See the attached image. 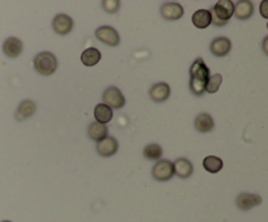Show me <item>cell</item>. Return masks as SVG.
<instances>
[{"label": "cell", "instance_id": "obj_1", "mask_svg": "<svg viewBox=\"0 0 268 222\" xmlns=\"http://www.w3.org/2000/svg\"><path fill=\"white\" fill-rule=\"evenodd\" d=\"M210 78V68L202 58H198L190 68V89L195 96H202L206 92L207 82Z\"/></svg>", "mask_w": 268, "mask_h": 222}, {"label": "cell", "instance_id": "obj_26", "mask_svg": "<svg viewBox=\"0 0 268 222\" xmlns=\"http://www.w3.org/2000/svg\"><path fill=\"white\" fill-rule=\"evenodd\" d=\"M3 222H11V221H3Z\"/></svg>", "mask_w": 268, "mask_h": 222}, {"label": "cell", "instance_id": "obj_10", "mask_svg": "<svg viewBox=\"0 0 268 222\" xmlns=\"http://www.w3.org/2000/svg\"><path fill=\"white\" fill-rule=\"evenodd\" d=\"M262 203V197L255 194H241L237 197V207L241 211H249L255 205Z\"/></svg>", "mask_w": 268, "mask_h": 222}, {"label": "cell", "instance_id": "obj_5", "mask_svg": "<svg viewBox=\"0 0 268 222\" xmlns=\"http://www.w3.org/2000/svg\"><path fill=\"white\" fill-rule=\"evenodd\" d=\"M152 175L159 182H166V180L171 179L173 175H174V165L169 160H160L153 166Z\"/></svg>", "mask_w": 268, "mask_h": 222}, {"label": "cell", "instance_id": "obj_9", "mask_svg": "<svg viewBox=\"0 0 268 222\" xmlns=\"http://www.w3.org/2000/svg\"><path fill=\"white\" fill-rule=\"evenodd\" d=\"M230 49H232V43L225 37H218V38L214 39L211 43V51L214 56L222 58L225 55L229 54Z\"/></svg>", "mask_w": 268, "mask_h": 222}, {"label": "cell", "instance_id": "obj_2", "mask_svg": "<svg viewBox=\"0 0 268 222\" xmlns=\"http://www.w3.org/2000/svg\"><path fill=\"white\" fill-rule=\"evenodd\" d=\"M34 68L43 76L53 74L58 68V60L51 52H41L34 58Z\"/></svg>", "mask_w": 268, "mask_h": 222}, {"label": "cell", "instance_id": "obj_22", "mask_svg": "<svg viewBox=\"0 0 268 222\" xmlns=\"http://www.w3.org/2000/svg\"><path fill=\"white\" fill-rule=\"evenodd\" d=\"M203 166L206 169L207 172L211 173V174H216L222 169L224 164H222L221 158H218V157L214 156H208L204 158L203 161Z\"/></svg>", "mask_w": 268, "mask_h": 222}, {"label": "cell", "instance_id": "obj_15", "mask_svg": "<svg viewBox=\"0 0 268 222\" xmlns=\"http://www.w3.org/2000/svg\"><path fill=\"white\" fill-rule=\"evenodd\" d=\"M174 174L178 175L179 178H188V176L194 173V166L191 164L190 161L186 160V158H179L174 162Z\"/></svg>", "mask_w": 268, "mask_h": 222}, {"label": "cell", "instance_id": "obj_25", "mask_svg": "<svg viewBox=\"0 0 268 222\" xmlns=\"http://www.w3.org/2000/svg\"><path fill=\"white\" fill-rule=\"evenodd\" d=\"M121 5V1H118V0H105V1H102V7L105 9L106 12H110V13H114V12L118 11V8Z\"/></svg>", "mask_w": 268, "mask_h": 222}, {"label": "cell", "instance_id": "obj_8", "mask_svg": "<svg viewBox=\"0 0 268 222\" xmlns=\"http://www.w3.org/2000/svg\"><path fill=\"white\" fill-rule=\"evenodd\" d=\"M118 150V141L111 136H106L101 141H98L97 152L102 157L114 156Z\"/></svg>", "mask_w": 268, "mask_h": 222}, {"label": "cell", "instance_id": "obj_11", "mask_svg": "<svg viewBox=\"0 0 268 222\" xmlns=\"http://www.w3.org/2000/svg\"><path fill=\"white\" fill-rule=\"evenodd\" d=\"M185 13V9L178 3H165L161 7V15L166 20H178Z\"/></svg>", "mask_w": 268, "mask_h": 222}, {"label": "cell", "instance_id": "obj_16", "mask_svg": "<svg viewBox=\"0 0 268 222\" xmlns=\"http://www.w3.org/2000/svg\"><path fill=\"white\" fill-rule=\"evenodd\" d=\"M101 60V51L96 47H89L86 50L82 51L81 54V63L86 67H93L98 64Z\"/></svg>", "mask_w": 268, "mask_h": 222}, {"label": "cell", "instance_id": "obj_12", "mask_svg": "<svg viewBox=\"0 0 268 222\" xmlns=\"http://www.w3.org/2000/svg\"><path fill=\"white\" fill-rule=\"evenodd\" d=\"M4 54L9 58H17L23 52V42L19 38L11 37L8 38L3 45Z\"/></svg>", "mask_w": 268, "mask_h": 222}, {"label": "cell", "instance_id": "obj_17", "mask_svg": "<svg viewBox=\"0 0 268 222\" xmlns=\"http://www.w3.org/2000/svg\"><path fill=\"white\" fill-rule=\"evenodd\" d=\"M214 127V118L211 117L210 114H200L195 119V128L198 129L199 132L207 133L211 132Z\"/></svg>", "mask_w": 268, "mask_h": 222}, {"label": "cell", "instance_id": "obj_4", "mask_svg": "<svg viewBox=\"0 0 268 222\" xmlns=\"http://www.w3.org/2000/svg\"><path fill=\"white\" fill-rule=\"evenodd\" d=\"M102 101L104 105H106L110 109H122L126 103L125 96L122 94V92L115 86H110L104 92L102 96Z\"/></svg>", "mask_w": 268, "mask_h": 222}, {"label": "cell", "instance_id": "obj_14", "mask_svg": "<svg viewBox=\"0 0 268 222\" xmlns=\"http://www.w3.org/2000/svg\"><path fill=\"white\" fill-rule=\"evenodd\" d=\"M254 13V7L251 1L249 0H241L234 5L233 15L240 20H247L250 19Z\"/></svg>", "mask_w": 268, "mask_h": 222}, {"label": "cell", "instance_id": "obj_13", "mask_svg": "<svg viewBox=\"0 0 268 222\" xmlns=\"http://www.w3.org/2000/svg\"><path fill=\"white\" fill-rule=\"evenodd\" d=\"M151 98L156 102H163L166 101L169 96H170V86L167 85L166 82H159L151 88Z\"/></svg>", "mask_w": 268, "mask_h": 222}, {"label": "cell", "instance_id": "obj_19", "mask_svg": "<svg viewBox=\"0 0 268 222\" xmlns=\"http://www.w3.org/2000/svg\"><path fill=\"white\" fill-rule=\"evenodd\" d=\"M94 118H96V121L98 123H101V124H106V123H109L113 119V110L107 107L104 103H98L96 106V109H94Z\"/></svg>", "mask_w": 268, "mask_h": 222}, {"label": "cell", "instance_id": "obj_23", "mask_svg": "<svg viewBox=\"0 0 268 222\" xmlns=\"http://www.w3.org/2000/svg\"><path fill=\"white\" fill-rule=\"evenodd\" d=\"M143 154L147 160H159L162 156V148L159 144H149L144 148Z\"/></svg>", "mask_w": 268, "mask_h": 222}, {"label": "cell", "instance_id": "obj_24", "mask_svg": "<svg viewBox=\"0 0 268 222\" xmlns=\"http://www.w3.org/2000/svg\"><path fill=\"white\" fill-rule=\"evenodd\" d=\"M221 82H222V76L220 74L210 76L208 82H207L206 92H208V93H216V92L218 90V88H220V85H221Z\"/></svg>", "mask_w": 268, "mask_h": 222}, {"label": "cell", "instance_id": "obj_21", "mask_svg": "<svg viewBox=\"0 0 268 222\" xmlns=\"http://www.w3.org/2000/svg\"><path fill=\"white\" fill-rule=\"evenodd\" d=\"M35 111V103L33 101H23L20 103L17 113H16V119L19 122H23L24 119L31 117Z\"/></svg>", "mask_w": 268, "mask_h": 222}, {"label": "cell", "instance_id": "obj_7", "mask_svg": "<svg viewBox=\"0 0 268 222\" xmlns=\"http://www.w3.org/2000/svg\"><path fill=\"white\" fill-rule=\"evenodd\" d=\"M53 27L54 30L60 35L68 34L72 27H74V21L70 16L67 15H56L53 20Z\"/></svg>", "mask_w": 268, "mask_h": 222}, {"label": "cell", "instance_id": "obj_6", "mask_svg": "<svg viewBox=\"0 0 268 222\" xmlns=\"http://www.w3.org/2000/svg\"><path fill=\"white\" fill-rule=\"evenodd\" d=\"M96 37L98 38V41H101L105 45H109V46H118L119 45V34L118 31L111 26H101L98 27L96 30Z\"/></svg>", "mask_w": 268, "mask_h": 222}, {"label": "cell", "instance_id": "obj_3", "mask_svg": "<svg viewBox=\"0 0 268 222\" xmlns=\"http://www.w3.org/2000/svg\"><path fill=\"white\" fill-rule=\"evenodd\" d=\"M234 4L230 0H220L214 7L210 11L211 19L220 20V21H225L228 23L230 17L233 16Z\"/></svg>", "mask_w": 268, "mask_h": 222}, {"label": "cell", "instance_id": "obj_20", "mask_svg": "<svg viewBox=\"0 0 268 222\" xmlns=\"http://www.w3.org/2000/svg\"><path fill=\"white\" fill-rule=\"evenodd\" d=\"M107 131L109 129H107L106 124H101L98 122H93L89 125V128H88V135H89L92 140L101 141L102 139H105L107 136Z\"/></svg>", "mask_w": 268, "mask_h": 222}, {"label": "cell", "instance_id": "obj_18", "mask_svg": "<svg viewBox=\"0 0 268 222\" xmlns=\"http://www.w3.org/2000/svg\"><path fill=\"white\" fill-rule=\"evenodd\" d=\"M192 24L198 29H206L211 25V13L208 9H199L192 15Z\"/></svg>", "mask_w": 268, "mask_h": 222}]
</instances>
